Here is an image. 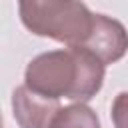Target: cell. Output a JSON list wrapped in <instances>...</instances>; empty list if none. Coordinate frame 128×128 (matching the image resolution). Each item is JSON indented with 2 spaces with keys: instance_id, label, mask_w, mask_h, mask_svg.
I'll return each instance as SVG.
<instances>
[{
  "instance_id": "8992f818",
  "label": "cell",
  "mask_w": 128,
  "mask_h": 128,
  "mask_svg": "<svg viewBox=\"0 0 128 128\" xmlns=\"http://www.w3.org/2000/svg\"><path fill=\"white\" fill-rule=\"evenodd\" d=\"M110 116L114 128H128V92H120L114 98Z\"/></svg>"
},
{
  "instance_id": "7a4b0ae2",
  "label": "cell",
  "mask_w": 128,
  "mask_h": 128,
  "mask_svg": "<svg viewBox=\"0 0 128 128\" xmlns=\"http://www.w3.org/2000/svg\"><path fill=\"white\" fill-rule=\"evenodd\" d=\"M18 12L26 30L62 42L66 48L82 46L94 26L88 6L74 0H22Z\"/></svg>"
},
{
  "instance_id": "277c9868",
  "label": "cell",
  "mask_w": 128,
  "mask_h": 128,
  "mask_svg": "<svg viewBox=\"0 0 128 128\" xmlns=\"http://www.w3.org/2000/svg\"><path fill=\"white\" fill-rule=\"evenodd\" d=\"M58 110V100H48L34 94L24 84L12 92V114L20 128H48Z\"/></svg>"
},
{
  "instance_id": "6da1fadb",
  "label": "cell",
  "mask_w": 128,
  "mask_h": 128,
  "mask_svg": "<svg viewBox=\"0 0 128 128\" xmlns=\"http://www.w3.org/2000/svg\"><path fill=\"white\" fill-rule=\"evenodd\" d=\"M106 66L84 48L48 50L32 58L24 70V86L48 100L68 98L86 104L104 84Z\"/></svg>"
},
{
  "instance_id": "5b68a950",
  "label": "cell",
  "mask_w": 128,
  "mask_h": 128,
  "mask_svg": "<svg viewBox=\"0 0 128 128\" xmlns=\"http://www.w3.org/2000/svg\"><path fill=\"white\" fill-rule=\"evenodd\" d=\"M48 128H100V118L88 104H68L60 106Z\"/></svg>"
},
{
  "instance_id": "3957f363",
  "label": "cell",
  "mask_w": 128,
  "mask_h": 128,
  "mask_svg": "<svg viewBox=\"0 0 128 128\" xmlns=\"http://www.w3.org/2000/svg\"><path fill=\"white\" fill-rule=\"evenodd\" d=\"M92 52L104 66L118 62L128 52V32L124 24L106 14H94V26L88 40L78 46Z\"/></svg>"
}]
</instances>
